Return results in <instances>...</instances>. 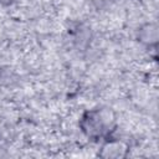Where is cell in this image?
<instances>
[{
	"instance_id": "obj_1",
	"label": "cell",
	"mask_w": 159,
	"mask_h": 159,
	"mask_svg": "<svg viewBox=\"0 0 159 159\" xmlns=\"http://www.w3.org/2000/svg\"><path fill=\"white\" fill-rule=\"evenodd\" d=\"M116 125L114 113L109 108H97L88 111L81 119V128L89 138H102L113 130Z\"/></svg>"
},
{
	"instance_id": "obj_2",
	"label": "cell",
	"mask_w": 159,
	"mask_h": 159,
	"mask_svg": "<svg viewBox=\"0 0 159 159\" xmlns=\"http://www.w3.org/2000/svg\"><path fill=\"white\" fill-rule=\"evenodd\" d=\"M127 153V145L122 142H108L103 145L101 157L103 158H122Z\"/></svg>"
},
{
	"instance_id": "obj_3",
	"label": "cell",
	"mask_w": 159,
	"mask_h": 159,
	"mask_svg": "<svg viewBox=\"0 0 159 159\" xmlns=\"http://www.w3.org/2000/svg\"><path fill=\"white\" fill-rule=\"evenodd\" d=\"M158 39V29L154 24H147L140 30V41L147 43H155Z\"/></svg>"
},
{
	"instance_id": "obj_4",
	"label": "cell",
	"mask_w": 159,
	"mask_h": 159,
	"mask_svg": "<svg viewBox=\"0 0 159 159\" xmlns=\"http://www.w3.org/2000/svg\"><path fill=\"white\" fill-rule=\"evenodd\" d=\"M15 0H0V2L1 4H5V5H9V4H11V2H14Z\"/></svg>"
}]
</instances>
